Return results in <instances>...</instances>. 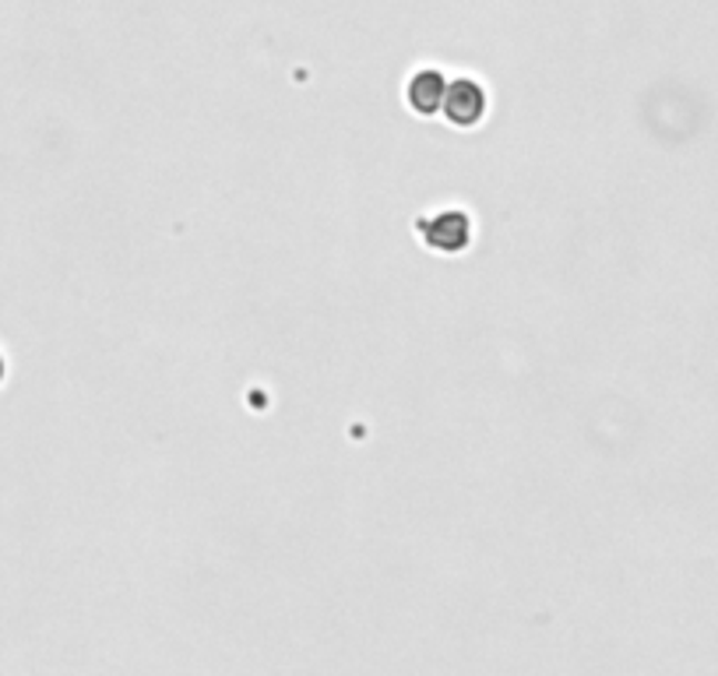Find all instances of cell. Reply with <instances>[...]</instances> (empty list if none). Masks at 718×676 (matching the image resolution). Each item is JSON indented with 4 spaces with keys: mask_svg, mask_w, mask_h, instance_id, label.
Instances as JSON below:
<instances>
[{
    "mask_svg": "<svg viewBox=\"0 0 718 676\" xmlns=\"http://www.w3.org/2000/svg\"><path fill=\"white\" fill-rule=\"evenodd\" d=\"M486 107H489V99H486V89L479 85V81H472V78L447 81L444 107H441V113H444L447 124H455V128H476V124H483Z\"/></svg>",
    "mask_w": 718,
    "mask_h": 676,
    "instance_id": "obj_1",
    "label": "cell"
},
{
    "mask_svg": "<svg viewBox=\"0 0 718 676\" xmlns=\"http://www.w3.org/2000/svg\"><path fill=\"white\" fill-rule=\"evenodd\" d=\"M419 236L437 254H462L472 243V219L465 212H441L434 219H419Z\"/></svg>",
    "mask_w": 718,
    "mask_h": 676,
    "instance_id": "obj_2",
    "label": "cell"
},
{
    "mask_svg": "<svg viewBox=\"0 0 718 676\" xmlns=\"http://www.w3.org/2000/svg\"><path fill=\"white\" fill-rule=\"evenodd\" d=\"M444 92H447V78L434 68H426V71H416L413 78H408L405 99L419 117H437L444 107Z\"/></svg>",
    "mask_w": 718,
    "mask_h": 676,
    "instance_id": "obj_3",
    "label": "cell"
},
{
    "mask_svg": "<svg viewBox=\"0 0 718 676\" xmlns=\"http://www.w3.org/2000/svg\"><path fill=\"white\" fill-rule=\"evenodd\" d=\"M0 381H4V360H0Z\"/></svg>",
    "mask_w": 718,
    "mask_h": 676,
    "instance_id": "obj_4",
    "label": "cell"
}]
</instances>
